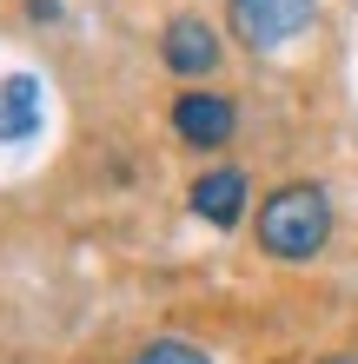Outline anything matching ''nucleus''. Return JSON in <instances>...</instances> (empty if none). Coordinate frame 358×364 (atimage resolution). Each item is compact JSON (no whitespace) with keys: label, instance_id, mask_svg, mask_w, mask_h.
I'll use <instances>...</instances> for the list:
<instances>
[{"label":"nucleus","instance_id":"obj_3","mask_svg":"<svg viewBox=\"0 0 358 364\" xmlns=\"http://www.w3.org/2000/svg\"><path fill=\"white\" fill-rule=\"evenodd\" d=\"M233 100H219V93H179L173 100V133L186 146H226L233 139Z\"/></svg>","mask_w":358,"mask_h":364},{"label":"nucleus","instance_id":"obj_7","mask_svg":"<svg viewBox=\"0 0 358 364\" xmlns=\"http://www.w3.org/2000/svg\"><path fill=\"white\" fill-rule=\"evenodd\" d=\"M139 364H213V358L193 351V345H179V338H159V345H146V351H139Z\"/></svg>","mask_w":358,"mask_h":364},{"label":"nucleus","instance_id":"obj_2","mask_svg":"<svg viewBox=\"0 0 358 364\" xmlns=\"http://www.w3.org/2000/svg\"><path fill=\"white\" fill-rule=\"evenodd\" d=\"M226 14H233V33L252 53H272V47L299 40L312 20H319V0H233Z\"/></svg>","mask_w":358,"mask_h":364},{"label":"nucleus","instance_id":"obj_1","mask_svg":"<svg viewBox=\"0 0 358 364\" xmlns=\"http://www.w3.org/2000/svg\"><path fill=\"white\" fill-rule=\"evenodd\" d=\"M332 239V205L319 186H279L259 205V245L272 259H312Z\"/></svg>","mask_w":358,"mask_h":364},{"label":"nucleus","instance_id":"obj_6","mask_svg":"<svg viewBox=\"0 0 358 364\" xmlns=\"http://www.w3.org/2000/svg\"><path fill=\"white\" fill-rule=\"evenodd\" d=\"M40 126V80L33 73H14L0 87V139H27Z\"/></svg>","mask_w":358,"mask_h":364},{"label":"nucleus","instance_id":"obj_5","mask_svg":"<svg viewBox=\"0 0 358 364\" xmlns=\"http://www.w3.org/2000/svg\"><path fill=\"white\" fill-rule=\"evenodd\" d=\"M193 212L206 225H233L239 212H246V173L239 166H219V173H206L193 186Z\"/></svg>","mask_w":358,"mask_h":364},{"label":"nucleus","instance_id":"obj_4","mask_svg":"<svg viewBox=\"0 0 358 364\" xmlns=\"http://www.w3.org/2000/svg\"><path fill=\"white\" fill-rule=\"evenodd\" d=\"M166 67H173V73H186V80L213 73V67H219V33L206 27V20L179 14L173 27H166Z\"/></svg>","mask_w":358,"mask_h":364}]
</instances>
